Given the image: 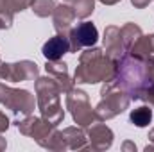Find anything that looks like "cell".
I'll use <instances>...</instances> for the list:
<instances>
[{
  "instance_id": "cell-2",
  "label": "cell",
  "mask_w": 154,
  "mask_h": 152,
  "mask_svg": "<svg viewBox=\"0 0 154 152\" xmlns=\"http://www.w3.org/2000/svg\"><path fill=\"white\" fill-rule=\"evenodd\" d=\"M74 36L79 39L81 45L90 47V45H95V41H97V38H99V32H97V29H95L93 23L84 22V23H81L75 31H74Z\"/></svg>"
},
{
  "instance_id": "cell-1",
  "label": "cell",
  "mask_w": 154,
  "mask_h": 152,
  "mask_svg": "<svg viewBox=\"0 0 154 152\" xmlns=\"http://www.w3.org/2000/svg\"><path fill=\"white\" fill-rule=\"evenodd\" d=\"M68 48H70L68 39L56 36V38L48 39V41L43 45V56H45L47 59H50V61H56V59H59L63 54H66Z\"/></svg>"
},
{
  "instance_id": "cell-3",
  "label": "cell",
  "mask_w": 154,
  "mask_h": 152,
  "mask_svg": "<svg viewBox=\"0 0 154 152\" xmlns=\"http://www.w3.org/2000/svg\"><path fill=\"white\" fill-rule=\"evenodd\" d=\"M151 116H152L151 114V109L140 108V109H136V111L131 113V122L136 123V125H140V127H143V125H147L151 122Z\"/></svg>"
}]
</instances>
